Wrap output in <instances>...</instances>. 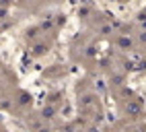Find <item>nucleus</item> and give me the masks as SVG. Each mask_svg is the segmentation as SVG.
Segmentation results:
<instances>
[{
	"mask_svg": "<svg viewBox=\"0 0 146 132\" xmlns=\"http://www.w3.org/2000/svg\"><path fill=\"white\" fill-rule=\"evenodd\" d=\"M54 114H56V109H54L52 105H45V107L41 109V118H43L45 122H47V120H52V118H54Z\"/></svg>",
	"mask_w": 146,
	"mask_h": 132,
	"instance_id": "obj_2",
	"label": "nucleus"
},
{
	"mask_svg": "<svg viewBox=\"0 0 146 132\" xmlns=\"http://www.w3.org/2000/svg\"><path fill=\"white\" fill-rule=\"evenodd\" d=\"M50 48H52V41H47V37L41 35L37 41H33V45H31V56H33V58H41V56H45L47 52H50Z\"/></svg>",
	"mask_w": 146,
	"mask_h": 132,
	"instance_id": "obj_1",
	"label": "nucleus"
}]
</instances>
